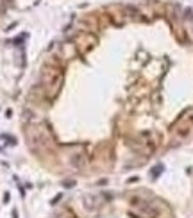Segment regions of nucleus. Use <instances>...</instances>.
<instances>
[{"label":"nucleus","instance_id":"f257e3e1","mask_svg":"<svg viewBox=\"0 0 193 218\" xmlns=\"http://www.w3.org/2000/svg\"><path fill=\"white\" fill-rule=\"evenodd\" d=\"M43 88L48 99H54L63 86V72L57 68H45L43 70Z\"/></svg>","mask_w":193,"mask_h":218},{"label":"nucleus","instance_id":"f03ea898","mask_svg":"<svg viewBox=\"0 0 193 218\" xmlns=\"http://www.w3.org/2000/svg\"><path fill=\"white\" fill-rule=\"evenodd\" d=\"M191 132H193V113L183 116L172 129V134H173V139H175V141H183V139H186Z\"/></svg>","mask_w":193,"mask_h":218},{"label":"nucleus","instance_id":"7ed1b4c3","mask_svg":"<svg viewBox=\"0 0 193 218\" xmlns=\"http://www.w3.org/2000/svg\"><path fill=\"white\" fill-rule=\"evenodd\" d=\"M13 218H18V213H16V211H13Z\"/></svg>","mask_w":193,"mask_h":218}]
</instances>
